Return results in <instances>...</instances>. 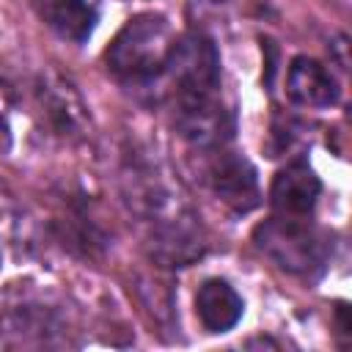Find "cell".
<instances>
[{
    "label": "cell",
    "instance_id": "1",
    "mask_svg": "<svg viewBox=\"0 0 352 352\" xmlns=\"http://www.w3.org/2000/svg\"><path fill=\"white\" fill-rule=\"evenodd\" d=\"M173 30L160 14H140L129 19L107 50V66L116 77L129 82H148L165 72L173 50Z\"/></svg>",
    "mask_w": 352,
    "mask_h": 352
},
{
    "label": "cell",
    "instance_id": "2",
    "mask_svg": "<svg viewBox=\"0 0 352 352\" xmlns=\"http://www.w3.org/2000/svg\"><path fill=\"white\" fill-rule=\"evenodd\" d=\"M253 242L278 267L294 275H314L324 267L327 258V245L322 234L292 214H280L261 223L253 231Z\"/></svg>",
    "mask_w": 352,
    "mask_h": 352
},
{
    "label": "cell",
    "instance_id": "3",
    "mask_svg": "<svg viewBox=\"0 0 352 352\" xmlns=\"http://www.w3.org/2000/svg\"><path fill=\"white\" fill-rule=\"evenodd\" d=\"M173 80L179 96L217 94L220 85V55L204 33H187L173 41L165 72Z\"/></svg>",
    "mask_w": 352,
    "mask_h": 352
},
{
    "label": "cell",
    "instance_id": "4",
    "mask_svg": "<svg viewBox=\"0 0 352 352\" xmlns=\"http://www.w3.org/2000/svg\"><path fill=\"white\" fill-rule=\"evenodd\" d=\"M176 124L195 146H220L231 135V113L217 102L214 94L179 96Z\"/></svg>",
    "mask_w": 352,
    "mask_h": 352
},
{
    "label": "cell",
    "instance_id": "5",
    "mask_svg": "<svg viewBox=\"0 0 352 352\" xmlns=\"http://www.w3.org/2000/svg\"><path fill=\"white\" fill-rule=\"evenodd\" d=\"M209 184L214 195L236 212H250L258 206V179L245 157L217 154L209 165Z\"/></svg>",
    "mask_w": 352,
    "mask_h": 352
},
{
    "label": "cell",
    "instance_id": "6",
    "mask_svg": "<svg viewBox=\"0 0 352 352\" xmlns=\"http://www.w3.org/2000/svg\"><path fill=\"white\" fill-rule=\"evenodd\" d=\"M319 192H322L319 176H316L305 162H292V165H286L283 170H278V176L272 179L270 204H272V209L280 212V214L305 217V214L316 206Z\"/></svg>",
    "mask_w": 352,
    "mask_h": 352
},
{
    "label": "cell",
    "instance_id": "7",
    "mask_svg": "<svg viewBox=\"0 0 352 352\" xmlns=\"http://www.w3.org/2000/svg\"><path fill=\"white\" fill-rule=\"evenodd\" d=\"M286 94L300 107H330L338 102V85L333 74L314 58H294L286 72Z\"/></svg>",
    "mask_w": 352,
    "mask_h": 352
},
{
    "label": "cell",
    "instance_id": "8",
    "mask_svg": "<svg viewBox=\"0 0 352 352\" xmlns=\"http://www.w3.org/2000/svg\"><path fill=\"white\" fill-rule=\"evenodd\" d=\"M38 19L60 38L85 41L96 28V8L88 0H33Z\"/></svg>",
    "mask_w": 352,
    "mask_h": 352
},
{
    "label": "cell",
    "instance_id": "9",
    "mask_svg": "<svg viewBox=\"0 0 352 352\" xmlns=\"http://www.w3.org/2000/svg\"><path fill=\"white\" fill-rule=\"evenodd\" d=\"M195 311H198L201 324L209 333H226V330H231L242 319L245 302L234 292V286H228L220 278H212V280H206L198 289V294H195Z\"/></svg>",
    "mask_w": 352,
    "mask_h": 352
},
{
    "label": "cell",
    "instance_id": "10",
    "mask_svg": "<svg viewBox=\"0 0 352 352\" xmlns=\"http://www.w3.org/2000/svg\"><path fill=\"white\" fill-rule=\"evenodd\" d=\"M0 148H8V121H6L3 104H0Z\"/></svg>",
    "mask_w": 352,
    "mask_h": 352
},
{
    "label": "cell",
    "instance_id": "11",
    "mask_svg": "<svg viewBox=\"0 0 352 352\" xmlns=\"http://www.w3.org/2000/svg\"><path fill=\"white\" fill-rule=\"evenodd\" d=\"M0 267H3V256H0Z\"/></svg>",
    "mask_w": 352,
    "mask_h": 352
}]
</instances>
